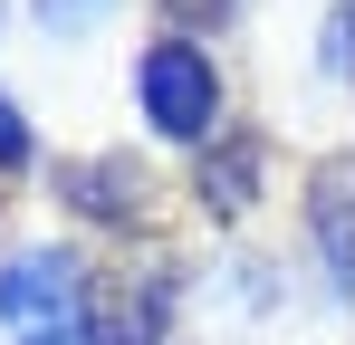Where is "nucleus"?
<instances>
[{
	"label": "nucleus",
	"mask_w": 355,
	"mask_h": 345,
	"mask_svg": "<svg viewBox=\"0 0 355 345\" xmlns=\"http://www.w3.org/2000/svg\"><path fill=\"white\" fill-rule=\"evenodd\" d=\"M173 297H182V259L135 230L116 240L87 278H77V317H87V345H164L173 336Z\"/></svg>",
	"instance_id": "obj_1"
},
{
	"label": "nucleus",
	"mask_w": 355,
	"mask_h": 345,
	"mask_svg": "<svg viewBox=\"0 0 355 345\" xmlns=\"http://www.w3.org/2000/svg\"><path fill=\"white\" fill-rule=\"evenodd\" d=\"M135 87H144L154 134H173V144H202L221 125V77H211V57L192 48V39H154L144 67H135Z\"/></svg>",
	"instance_id": "obj_2"
},
{
	"label": "nucleus",
	"mask_w": 355,
	"mask_h": 345,
	"mask_svg": "<svg viewBox=\"0 0 355 345\" xmlns=\"http://www.w3.org/2000/svg\"><path fill=\"white\" fill-rule=\"evenodd\" d=\"M307 240L336 297H355V154H327L307 172Z\"/></svg>",
	"instance_id": "obj_3"
},
{
	"label": "nucleus",
	"mask_w": 355,
	"mask_h": 345,
	"mask_svg": "<svg viewBox=\"0 0 355 345\" xmlns=\"http://www.w3.org/2000/svg\"><path fill=\"white\" fill-rule=\"evenodd\" d=\"M77 278H87V269H77L67 249H29V259H10V269H0V326L49 336V317H67Z\"/></svg>",
	"instance_id": "obj_4"
},
{
	"label": "nucleus",
	"mask_w": 355,
	"mask_h": 345,
	"mask_svg": "<svg viewBox=\"0 0 355 345\" xmlns=\"http://www.w3.org/2000/svg\"><path fill=\"white\" fill-rule=\"evenodd\" d=\"M58 192H67V211H96V221H125V211H144V172L125 163V154L58 163Z\"/></svg>",
	"instance_id": "obj_5"
},
{
	"label": "nucleus",
	"mask_w": 355,
	"mask_h": 345,
	"mask_svg": "<svg viewBox=\"0 0 355 345\" xmlns=\"http://www.w3.org/2000/svg\"><path fill=\"white\" fill-rule=\"evenodd\" d=\"M250 192H259V134H221L202 163V202L231 221V211H250Z\"/></svg>",
	"instance_id": "obj_6"
},
{
	"label": "nucleus",
	"mask_w": 355,
	"mask_h": 345,
	"mask_svg": "<svg viewBox=\"0 0 355 345\" xmlns=\"http://www.w3.org/2000/svg\"><path fill=\"white\" fill-rule=\"evenodd\" d=\"M19 163H29V115L0 96V172H19Z\"/></svg>",
	"instance_id": "obj_7"
},
{
	"label": "nucleus",
	"mask_w": 355,
	"mask_h": 345,
	"mask_svg": "<svg viewBox=\"0 0 355 345\" xmlns=\"http://www.w3.org/2000/svg\"><path fill=\"white\" fill-rule=\"evenodd\" d=\"M231 10H240V0H164V19H173V29H221Z\"/></svg>",
	"instance_id": "obj_8"
},
{
	"label": "nucleus",
	"mask_w": 355,
	"mask_h": 345,
	"mask_svg": "<svg viewBox=\"0 0 355 345\" xmlns=\"http://www.w3.org/2000/svg\"><path fill=\"white\" fill-rule=\"evenodd\" d=\"M96 10H106V0H39V19H58V29H87Z\"/></svg>",
	"instance_id": "obj_9"
},
{
	"label": "nucleus",
	"mask_w": 355,
	"mask_h": 345,
	"mask_svg": "<svg viewBox=\"0 0 355 345\" xmlns=\"http://www.w3.org/2000/svg\"><path fill=\"white\" fill-rule=\"evenodd\" d=\"M336 57H346V67H355V0H346V10H336Z\"/></svg>",
	"instance_id": "obj_10"
},
{
	"label": "nucleus",
	"mask_w": 355,
	"mask_h": 345,
	"mask_svg": "<svg viewBox=\"0 0 355 345\" xmlns=\"http://www.w3.org/2000/svg\"><path fill=\"white\" fill-rule=\"evenodd\" d=\"M29 345H87V336H67V326H49V336H29Z\"/></svg>",
	"instance_id": "obj_11"
}]
</instances>
